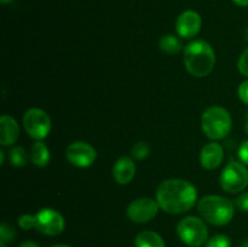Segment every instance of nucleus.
I'll return each mask as SVG.
<instances>
[{
	"label": "nucleus",
	"mask_w": 248,
	"mask_h": 247,
	"mask_svg": "<svg viewBox=\"0 0 248 247\" xmlns=\"http://www.w3.org/2000/svg\"><path fill=\"white\" fill-rule=\"evenodd\" d=\"M50 150L43 142H35L31 149V160L35 166L44 167L50 161Z\"/></svg>",
	"instance_id": "dca6fc26"
},
{
	"label": "nucleus",
	"mask_w": 248,
	"mask_h": 247,
	"mask_svg": "<svg viewBox=\"0 0 248 247\" xmlns=\"http://www.w3.org/2000/svg\"><path fill=\"white\" fill-rule=\"evenodd\" d=\"M18 224L23 230H29V229H31V228H35V225H36L35 216L28 215V213H26V215H22L18 219Z\"/></svg>",
	"instance_id": "4be33fe9"
},
{
	"label": "nucleus",
	"mask_w": 248,
	"mask_h": 247,
	"mask_svg": "<svg viewBox=\"0 0 248 247\" xmlns=\"http://www.w3.org/2000/svg\"><path fill=\"white\" fill-rule=\"evenodd\" d=\"M240 247H248V240H245L244 242L241 244V246Z\"/></svg>",
	"instance_id": "2f4dec72"
},
{
	"label": "nucleus",
	"mask_w": 248,
	"mask_h": 247,
	"mask_svg": "<svg viewBox=\"0 0 248 247\" xmlns=\"http://www.w3.org/2000/svg\"><path fill=\"white\" fill-rule=\"evenodd\" d=\"M150 148L148 143L145 142H138L132 147V156L136 160H143L149 155Z\"/></svg>",
	"instance_id": "6ab92c4d"
},
{
	"label": "nucleus",
	"mask_w": 248,
	"mask_h": 247,
	"mask_svg": "<svg viewBox=\"0 0 248 247\" xmlns=\"http://www.w3.org/2000/svg\"><path fill=\"white\" fill-rule=\"evenodd\" d=\"M223 157H224V150L218 143H208L201 149L200 162L202 167L207 170L217 169L222 164Z\"/></svg>",
	"instance_id": "f8f14e48"
},
{
	"label": "nucleus",
	"mask_w": 248,
	"mask_h": 247,
	"mask_svg": "<svg viewBox=\"0 0 248 247\" xmlns=\"http://www.w3.org/2000/svg\"><path fill=\"white\" fill-rule=\"evenodd\" d=\"M232 1H234L237 6H241V7L248 6V0H232Z\"/></svg>",
	"instance_id": "cd10ccee"
},
{
	"label": "nucleus",
	"mask_w": 248,
	"mask_h": 247,
	"mask_svg": "<svg viewBox=\"0 0 248 247\" xmlns=\"http://www.w3.org/2000/svg\"><path fill=\"white\" fill-rule=\"evenodd\" d=\"M232 242L230 239L225 235H216V236L211 237L206 244V247H230Z\"/></svg>",
	"instance_id": "412c9836"
},
{
	"label": "nucleus",
	"mask_w": 248,
	"mask_h": 247,
	"mask_svg": "<svg viewBox=\"0 0 248 247\" xmlns=\"http://www.w3.org/2000/svg\"><path fill=\"white\" fill-rule=\"evenodd\" d=\"M248 185V171L244 164L232 161L220 174V186L228 193H240Z\"/></svg>",
	"instance_id": "423d86ee"
},
{
	"label": "nucleus",
	"mask_w": 248,
	"mask_h": 247,
	"mask_svg": "<svg viewBox=\"0 0 248 247\" xmlns=\"http://www.w3.org/2000/svg\"><path fill=\"white\" fill-rule=\"evenodd\" d=\"M245 131H246V133L248 135V113L246 115V120H245Z\"/></svg>",
	"instance_id": "c756f323"
},
{
	"label": "nucleus",
	"mask_w": 248,
	"mask_h": 247,
	"mask_svg": "<svg viewBox=\"0 0 248 247\" xmlns=\"http://www.w3.org/2000/svg\"><path fill=\"white\" fill-rule=\"evenodd\" d=\"M237 207L240 208L244 212H248V191L246 193H242L241 195L237 196V199L235 200Z\"/></svg>",
	"instance_id": "b1692460"
},
{
	"label": "nucleus",
	"mask_w": 248,
	"mask_h": 247,
	"mask_svg": "<svg viewBox=\"0 0 248 247\" xmlns=\"http://www.w3.org/2000/svg\"><path fill=\"white\" fill-rule=\"evenodd\" d=\"M237 68H239V72L244 77H248V47L240 56L239 62H237Z\"/></svg>",
	"instance_id": "5701e85b"
},
{
	"label": "nucleus",
	"mask_w": 248,
	"mask_h": 247,
	"mask_svg": "<svg viewBox=\"0 0 248 247\" xmlns=\"http://www.w3.org/2000/svg\"><path fill=\"white\" fill-rule=\"evenodd\" d=\"M160 48L167 55H177L182 51V44L174 35H165L160 39Z\"/></svg>",
	"instance_id": "f3484780"
},
{
	"label": "nucleus",
	"mask_w": 248,
	"mask_h": 247,
	"mask_svg": "<svg viewBox=\"0 0 248 247\" xmlns=\"http://www.w3.org/2000/svg\"><path fill=\"white\" fill-rule=\"evenodd\" d=\"M68 161L77 167H89L96 161L97 152L86 142H74L65 152Z\"/></svg>",
	"instance_id": "9d476101"
},
{
	"label": "nucleus",
	"mask_w": 248,
	"mask_h": 247,
	"mask_svg": "<svg viewBox=\"0 0 248 247\" xmlns=\"http://www.w3.org/2000/svg\"><path fill=\"white\" fill-rule=\"evenodd\" d=\"M35 229L47 236H56L64 230L65 223L58 211L52 208H43L35 215Z\"/></svg>",
	"instance_id": "6e6552de"
},
{
	"label": "nucleus",
	"mask_w": 248,
	"mask_h": 247,
	"mask_svg": "<svg viewBox=\"0 0 248 247\" xmlns=\"http://www.w3.org/2000/svg\"><path fill=\"white\" fill-rule=\"evenodd\" d=\"M135 247H165V241L157 232L145 230L136 236Z\"/></svg>",
	"instance_id": "2eb2a0df"
},
{
	"label": "nucleus",
	"mask_w": 248,
	"mask_h": 247,
	"mask_svg": "<svg viewBox=\"0 0 248 247\" xmlns=\"http://www.w3.org/2000/svg\"><path fill=\"white\" fill-rule=\"evenodd\" d=\"M5 161V152L4 150H0V165H4Z\"/></svg>",
	"instance_id": "c85d7f7f"
},
{
	"label": "nucleus",
	"mask_w": 248,
	"mask_h": 247,
	"mask_svg": "<svg viewBox=\"0 0 248 247\" xmlns=\"http://www.w3.org/2000/svg\"><path fill=\"white\" fill-rule=\"evenodd\" d=\"M237 93H239V98L244 102L245 104L248 106V80L241 82L237 90Z\"/></svg>",
	"instance_id": "393cba45"
},
{
	"label": "nucleus",
	"mask_w": 248,
	"mask_h": 247,
	"mask_svg": "<svg viewBox=\"0 0 248 247\" xmlns=\"http://www.w3.org/2000/svg\"><path fill=\"white\" fill-rule=\"evenodd\" d=\"M245 39H246V40L248 41V28L246 29V31H245Z\"/></svg>",
	"instance_id": "72a5a7b5"
},
{
	"label": "nucleus",
	"mask_w": 248,
	"mask_h": 247,
	"mask_svg": "<svg viewBox=\"0 0 248 247\" xmlns=\"http://www.w3.org/2000/svg\"><path fill=\"white\" fill-rule=\"evenodd\" d=\"M52 247H72L69 245H64V244H58V245H53Z\"/></svg>",
	"instance_id": "7c9ffc66"
},
{
	"label": "nucleus",
	"mask_w": 248,
	"mask_h": 247,
	"mask_svg": "<svg viewBox=\"0 0 248 247\" xmlns=\"http://www.w3.org/2000/svg\"><path fill=\"white\" fill-rule=\"evenodd\" d=\"M159 202L150 198H140L133 200L127 208V216L133 223H147L156 217Z\"/></svg>",
	"instance_id": "1a4fd4ad"
},
{
	"label": "nucleus",
	"mask_w": 248,
	"mask_h": 247,
	"mask_svg": "<svg viewBox=\"0 0 248 247\" xmlns=\"http://www.w3.org/2000/svg\"><path fill=\"white\" fill-rule=\"evenodd\" d=\"M10 161L14 166L16 167H22L27 164V160H28V155L24 148L22 147H14L10 150Z\"/></svg>",
	"instance_id": "a211bd4d"
},
{
	"label": "nucleus",
	"mask_w": 248,
	"mask_h": 247,
	"mask_svg": "<svg viewBox=\"0 0 248 247\" xmlns=\"http://www.w3.org/2000/svg\"><path fill=\"white\" fill-rule=\"evenodd\" d=\"M179 239L190 247H199L208 239V229L202 219L198 217H186L177 225Z\"/></svg>",
	"instance_id": "39448f33"
},
{
	"label": "nucleus",
	"mask_w": 248,
	"mask_h": 247,
	"mask_svg": "<svg viewBox=\"0 0 248 247\" xmlns=\"http://www.w3.org/2000/svg\"><path fill=\"white\" fill-rule=\"evenodd\" d=\"M23 126L31 138L43 139L51 131V119L48 114L41 109H29L23 116Z\"/></svg>",
	"instance_id": "0eeeda50"
},
{
	"label": "nucleus",
	"mask_w": 248,
	"mask_h": 247,
	"mask_svg": "<svg viewBox=\"0 0 248 247\" xmlns=\"http://www.w3.org/2000/svg\"><path fill=\"white\" fill-rule=\"evenodd\" d=\"M19 247H40L39 246L38 244H36V242H34V241H23L22 242L21 245H19Z\"/></svg>",
	"instance_id": "bb28decb"
},
{
	"label": "nucleus",
	"mask_w": 248,
	"mask_h": 247,
	"mask_svg": "<svg viewBox=\"0 0 248 247\" xmlns=\"http://www.w3.org/2000/svg\"><path fill=\"white\" fill-rule=\"evenodd\" d=\"M198 211L206 222L217 227L228 224L235 216L234 202L218 195H207L200 199Z\"/></svg>",
	"instance_id": "7ed1b4c3"
},
{
	"label": "nucleus",
	"mask_w": 248,
	"mask_h": 247,
	"mask_svg": "<svg viewBox=\"0 0 248 247\" xmlns=\"http://www.w3.org/2000/svg\"><path fill=\"white\" fill-rule=\"evenodd\" d=\"M14 0H1L2 4H10V2H12Z\"/></svg>",
	"instance_id": "473e14b6"
},
{
	"label": "nucleus",
	"mask_w": 248,
	"mask_h": 247,
	"mask_svg": "<svg viewBox=\"0 0 248 247\" xmlns=\"http://www.w3.org/2000/svg\"><path fill=\"white\" fill-rule=\"evenodd\" d=\"M176 29L178 35L184 39H190L198 35L201 29V17L194 10H186L177 18Z\"/></svg>",
	"instance_id": "9b49d317"
},
{
	"label": "nucleus",
	"mask_w": 248,
	"mask_h": 247,
	"mask_svg": "<svg viewBox=\"0 0 248 247\" xmlns=\"http://www.w3.org/2000/svg\"><path fill=\"white\" fill-rule=\"evenodd\" d=\"M0 247H6V245H5L4 241H0Z\"/></svg>",
	"instance_id": "f704fd0d"
},
{
	"label": "nucleus",
	"mask_w": 248,
	"mask_h": 247,
	"mask_svg": "<svg viewBox=\"0 0 248 247\" xmlns=\"http://www.w3.org/2000/svg\"><path fill=\"white\" fill-rule=\"evenodd\" d=\"M19 137V126L17 121L10 115L0 118V144L7 147L17 142Z\"/></svg>",
	"instance_id": "ddd939ff"
},
{
	"label": "nucleus",
	"mask_w": 248,
	"mask_h": 247,
	"mask_svg": "<svg viewBox=\"0 0 248 247\" xmlns=\"http://www.w3.org/2000/svg\"><path fill=\"white\" fill-rule=\"evenodd\" d=\"M136 174V165L132 159L127 156L120 157L113 167L114 179L119 184H128Z\"/></svg>",
	"instance_id": "4468645a"
},
{
	"label": "nucleus",
	"mask_w": 248,
	"mask_h": 247,
	"mask_svg": "<svg viewBox=\"0 0 248 247\" xmlns=\"http://www.w3.org/2000/svg\"><path fill=\"white\" fill-rule=\"evenodd\" d=\"M183 61L186 70L196 77H205L215 68L216 55L205 40H194L184 47Z\"/></svg>",
	"instance_id": "f03ea898"
},
{
	"label": "nucleus",
	"mask_w": 248,
	"mask_h": 247,
	"mask_svg": "<svg viewBox=\"0 0 248 247\" xmlns=\"http://www.w3.org/2000/svg\"><path fill=\"white\" fill-rule=\"evenodd\" d=\"M239 157L242 164L248 165V140H245L239 148Z\"/></svg>",
	"instance_id": "a878e982"
},
{
	"label": "nucleus",
	"mask_w": 248,
	"mask_h": 247,
	"mask_svg": "<svg viewBox=\"0 0 248 247\" xmlns=\"http://www.w3.org/2000/svg\"><path fill=\"white\" fill-rule=\"evenodd\" d=\"M232 121L229 111L223 107L213 106L206 109L201 118L203 133L211 139H222L229 135Z\"/></svg>",
	"instance_id": "20e7f679"
},
{
	"label": "nucleus",
	"mask_w": 248,
	"mask_h": 247,
	"mask_svg": "<svg viewBox=\"0 0 248 247\" xmlns=\"http://www.w3.org/2000/svg\"><path fill=\"white\" fill-rule=\"evenodd\" d=\"M156 199L160 208L165 212L179 215L193 208L198 199V191L188 181L166 179L157 188Z\"/></svg>",
	"instance_id": "f257e3e1"
},
{
	"label": "nucleus",
	"mask_w": 248,
	"mask_h": 247,
	"mask_svg": "<svg viewBox=\"0 0 248 247\" xmlns=\"http://www.w3.org/2000/svg\"><path fill=\"white\" fill-rule=\"evenodd\" d=\"M0 239L4 242H11L16 239V230L7 223H2L0 227Z\"/></svg>",
	"instance_id": "aec40b11"
}]
</instances>
